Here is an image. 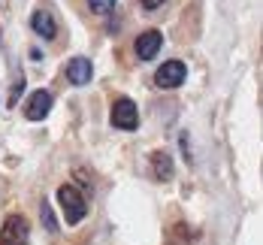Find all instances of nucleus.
I'll return each mask as SVG.
<instances>
[{
	"instance_id": "f257e3e1",
	"label": "nucleus",
	"mask_w": 263,
	"mask_h": 245,
	"mask_svg": "<svg viewBox=\"0 0 263 245\" xmlns=\"http://www.w3.org/2000/svg\"><path fill=\"white\" fill-rule=\"evenodd\" d=\"M58 203H61V212H64V221L70 227H76L82 218L88 215V200L82 197V191L76 185H61L58 188Z\"/></svg>"
},
{
	"instance_id": "f03ea898",
	"label": "nucleus",
	"mask_w": 263,
	"mask_h": 245,
	"mask_svg": "<svg viewBox=\"0 0 263 245\" xmlns=\"http://www.w3.org/2000/svg\"><path fill=\"white\" fill-rule=\"evenodd\" d=\"M109 121H112V127H118V130H136V127H139V109H136V103H133L130 97H118V100L112 103Z\"/></svg>"
},
{
	"instance_id": "7ed1b4c3",
	"label": "nucleus",
	"mask_w": 263,
	"mask_h": 245,
	"mask_svg": "<svg viewBox=\"0 0 263 245\" xmlns=\"http://www.w3.org/2000/svg\"><path fill=\"white\" fill-rule=\"evenodd\" d=\"M30 242V224L25 215H9L0 227V245H27Z\"/></svg>"
},
{
	"instance_id": "20e7f679",
	"label": "nucleus",
	"mask_w": 263,
	"mask_h": 245,
	"mask_svg": "<svg viewBox=\"0 0 263 245\" xmlns=\"http://www.w3.org/2000/svg\"><path fill=\"white\" fill-rule=\"evenodd\" d=\"M187 76V67H184V61H163L158 67V73H155V85L158 88H166V91H173V88H179Z\"/></svg>"
},
{
	"instance_id": "39448f33",
	"label": "nucleus",
	"mask_w": 263,
	"mask_h": 245,
	"mask_svg": "<svg viewBox=\"0 0 263 245\" xmlns=\"http://www.w3.org/2000/svg\"><path fill=\"white\" fill-rule=\"evenodd\" d=\"M49 109H52V94L40 88V91H33V94L27 97L25 115H27V121H43V118L49 115Z\"/></svg>"
},
{
	"instance_id": "423d86ee",
	"label": "nucleus",
	"mask_w": 263,
	"mask_h": 245,
	"mask_svg": "<svg viewBox=\"0 0 263 245\" xmlns=\"http://www.w3.org/2000/svg\"><path fill=\"white\" fill-rule=\"evenodd\" d=\"M160 46H163V33L160 30H145V33H139L136 36V58L139 61H152L155 54L160 52Z\"/></svg>"
},
{
	"instance_id": "0eeeda50",
	"label": "nucleus",
	"mask_w": 263,
	"mask_h": 245,
	"mask_svg": "<svg viewBox=\"0 0 263 245\" xmlns=\"http://www.w3.org/2000/svg\"><path fill=\"white\" fill-rule=\"evenodd\" d=\"M30 30L36 33V36H43V40H54V33H58V22H54V15L49 9H36L33 15H30Z\"/></svg>"
},
{
	"instance_id": "6e6552de",
	"label": "nucleus",
	"mask_w": 263,
	"mask_h": 245,
	"mask_svg": "<svg viewBox=\"0 0 263 245\" xmlns=\"http://www.w3.org/2000/svg\"><path fill=\"white\" fill-rule=\"evenodd\" d=\"M91 76H94V67H91L88 58H73V61L67 64V79H70V85L82 88V85L91 82Z\"/></svg>"
},
{
	"instance_id": "1a4fd4ad",
	"label": "nucleus",
	"mask_w": 263,
	"mask_h": 245,
	"mask_svg": "<svg viewBox=\"0 0 263 245\" xmlns=\"http://www.w3.org/2000/svg\"><path fill=\"white\" fill-rule=\"evenodd\" d=\"M173 173H176L173 158H170L166 152H155V155H152V176H155L158 182H170Z\"/></svg>"
},
{
	"instance_id": "9d476101",
	"label": "nucleus",
	"mask_w": 263,
	"mask_h": 245,
	"mask_svg": "<svg viewBox=\"0 0 263 245\" xmlns=\"http://www.w3.org/2000/svg\"><path fill=\"white\" fill-rule=\"evenodd\" d=\"M170 242L173 245H197V233L187 227V224H176L170 230Z\"/></svg>"
},
{
	"instance_id": "9b49d317",
	"label": "nucleus",
	"mask_w": 263,
	"mask_h": 245,
	"mask_svg": "<svg viewBox=\"0 0 263 245\" xmlns=\"http://www.w3.org/2000/svg\"><path fill=\"white\" fill-rule=\"evenodd\" d=\"M88 9L97 12V15H109L115 9V0H88Z\"/></svg>"
},
{
	"instance_id": "f8f14e48",
	"label": "nucleus",
	"mask_w": 263,
	"mask_h": 245,
	"mask_svg": "<svg viewBox=\"0 0 263 245\" xmlns=\"http://www.w3.org/2000/svg\"><path fill=\"white\" fill-rule=\"evenodd\" d=\"M40 212H43V221H46V230H49V233H58V224H54L52 206H49L46 200H43V209H40Z\"/></svg>"
},
{
	"instance_id": "ddd939ff",
	"label": "nucleus",
	"mask_w": 263,
	"mask_h": 245,
	"mask_svg": "<svg viewBox=\"0 0 263 245\" xmlns=\"http://www.w3.org/2000/svg\"><path fill=\"white\" fill-rule=\"evenodd\" d=\"M142 3V9H160L163 6V0H139Z\"/></svg>"
}]
</instances>
